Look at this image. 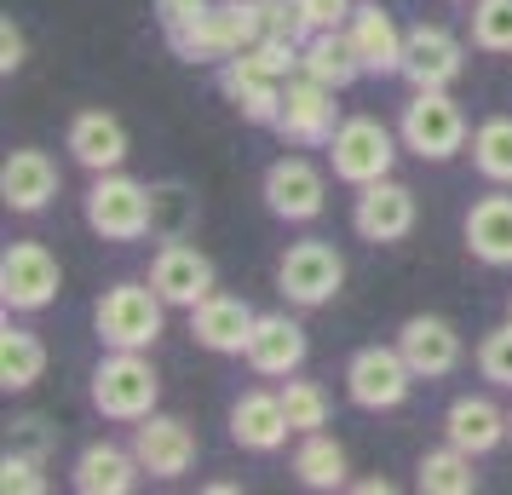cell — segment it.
<instances>
[{
  "label": "cell",
  "instance_id": "obj_1",
  "mask_svg": "<svg viewBox=\"0 0 512 495\" xmlns=\"http://www.w3.org/2000/svg\"><path fill=\"white\" fill-rule=\"evenodd\" d=\"M81 213H87V231L104 236V242H144L156 231V190L133 179V173H93V185L81 196Z\"/></svg>",
  "mask_w": 512,
  "mask_h": 495
},
{
  "label": "cell",
  "instance_id": "obj_2",
  "mask_svg": "<svg viewBox=\"0 0 512 495\" xmlns=\"http://www.w3.org/2000/svg\"><path fill=\"white\" fill-rule=\"evenodd\" d=\"M93 329L104 352H150L167 329V300L144 283H110L93 306Z\"/></svg>",
  "mask_w": 512,
  "mask_h": 495
},
{
  "label": "cell",
  "instance_id": "obj_3",
  "mask_svg": "<svg viewBox=\"0 0 512 495\" xmlns=\"http://www.w3.org/2000/svg\"><path fill=\"white\" fill-rule=\"evenodd\" d=\"M162 403V375L144 352H104L93 369V409L104 421L139 426Z\"/></svg>",
  "mask_w": 512,
  "mask_h": 495
},
{
  "label": "cell",
  "instance_id": "obj_4",
  "mask_svg": "<svg viewBox=\"0 0 512 495\" xmlns=\"http://www.w3.org/2000/svg\"><path fill=\"white\" fill-rule=\"evenodd\" d=\"M397 139L420 162H455L466 144H472V127H466V110L449 98V87H432V93H415L403 104Z\"/></svg>",
  "mask_w": 512,
  "mask_h": 495
},
{
  "label": "cell",
  "instance_id": "obj_5",
  "mask_svg": "<svg viewBox=\"0 0 512 495\" xmlns=\"http://www.w3.org/2000/svg\"><path fill=\"white\" fill-rule=\"evenodd\" d=\"M346 288V254L323 242V236H305V242H288L277 260V294L288 306L300 311H317L328 306L334 294Z\"/></svg>",
  "mask_w": 512,
  "mask_h": 495
},
{
  "label": "cell",
  "instance_id": "obj_6",
  "mask_svg": "<svg viewBox=\"0 0 512 495\" xmlns=\"http://www.w3.org/2000/svg\"><path fill=\"white\" fill-rule=\"evenodd\" d=\"M397 144L403 139H397L380 116H346L340 121V133L328 139V167H334L340 185L363 190V185H374V179H392Z\"/></svg>",
  "mask_w": 512,
  "mask_h": 495
},
{
  "label": "cell",
  "instance_id": "obj_7",
  "mask_svg": "<svg viewBox=\"0 0 512 495\" xmlns=\"http://www.w3.org/2000/svg\"><path fill=\"white\" fill-rule=\"evenodd\" d=\"M58 294H64V265H58L47 242H6V254H0V306L18 311V317H35Z\"/></svg>",
  "mask_w": 512,
  "mask_h": 495
},
{
  "label": "cell",
  "instance_id": "obj_8",
  "mask_svg": "<svg viewBox=\"0 0 512 495\" xmlns=\"http://www.w3.org/2000/svg\"><path fill=\"white\" fill-rule=\"evenodd\" d=\"M415 369H409V357L392 346H357L346 357V398L357 409H369V415H386V409H403L409 392H415Z\"/></svg>",
  "mask_w": 512,
  "mask_h": 495
},
{
  "label": "cell",
  "instance_id": "obj_9",
  "mask_svg": "<svg viewBox=\"0 0 512 495\" xmlns=\"http://www.w3.org/2000/svg\"><path fill=\"white\" fill-rule=\"evenodd\" d=\"M415 225H420V202L403 179H374V185H363L357 202H351V231L363 236V242H374V248L409 242Z\"/></svg>",
  "mask_w": 512,
  "mask_h": 495
},
{
  "label": "cell",
  "instance_id": "obj_10",
  "mask_svg": "<svg viewBox=\"0 0 512 495\" xmlns=\"http://www.w3.org/2000/svg\"><path fill=\"white\" fill-rule=\"evenodd\" d=\"M150 288H156L173 311H196L213 288H219V271H213V260L196 248V242L167 236L162 248L150 254Z\"/></svg>",
  "mask_w": 512,
  "mask_h": 495
},
{
  "label": "cell",
  "instance_id": "obj_11",
  "mask_svg": "<svg viewBox=\"0 0 512 495\" xmlns=\"http://www.w3.org/2000/svg\"><path fill=\"white\" fill-rule=\"evenodd\" d=\"M277 133H282V144H300V150H328V139L340 133V104H334V87L311 81V75H294V81L282 87Z\"/></svg>",
  "mask_w": 512,
  "mask_h": 495
},
{
  "label": "cell",
  "instance_id": "obj_12",
  "mask_svg": "<svg viewBox=\"0 0 512 495\" xmlns=\"http://www.w3.org/2000/svg\"><path fill=\"white\" fill-rule=\"evenodd\" d=\"M259 196H265V208L277 213L282 225H311L328 208V179L323 167H311L305 156H277L265 167V179H259Z\"/></svg>",
  "mask_w": 512,
  "mask_h": 495
},
{
  "label": "cell",
  "instance_id": "obj_13",
  "mask_svg": "<svg viewBox=\"0 0 512 495\" xmlns=\"http://www.w3.org/2000/svg\"><path fill=\"white\" fill-rule=\"evenodd\" d=\"M466 70V41L443 24H415L403 35V81L415 93H432V87H455Z\"/></svg>",
  "mask_w": 512,
  "mask_h": 495
},
{
  "label": "cell",
  "instance_id": "obj_14",
  "mask_svg": "<svg viewBox=\"0 0 512 495\" xmlns=\"http://www.w3.org/2000/svg\"><path fill=\"white\" fill-rule=\"evenodd\" d=\"M397 352L409 357V369H415L420 380H443V375L461 369L466 340H461V329H455L449 317L415 311V317H403V329H397Z\"/></svg>",
  "mask_w": 512,
  "mask_h": 495
},
{
  "label": "cell",
  "instance_id": "obj_15",
  "mask_svg": "<svg viewBox=\"0 0 512 495\" xmlns=\"http://www.w3.org/2000/svg\"><path fill=\"white\" fill-rule=\"evenodd\" d=\"M133 455H139V467L150 472V478H185L190 467H196V455H202V438L190 432L179 415H144L139 426H133Z\"/></svg>",
  "mask_w": 512,
  "mask_h": 495
},
{
  "label": "cell",
  "instance_id": "obj_16",
  "mask_svg": "<svg viewBox=\"0 0 512 495\" xmlns=\"http://www.w3.org/2000/svg\"><path fill=\"white\" fill-rule=\"evenodd\" d=\"M305 352H311V340H305L300 317H288V311H259L242 363H248L254 375H265V380H288V375L305 369Z\"/></svg>",
  "mask_w": 512,
  "mask_h": 495
},
{
  "label": "cell",
  "instance_id": "obj_17",
  "mask_svg": "<svg viewBox=\"0 0 512 495\" xmlns=\"http://www.w3.org/2000/svg\"><path fill=\"white\" fill-rule=\"evenodd\" d=\"M58 190H64V173H58V162H52L47 150H35V144H24V150H12L6 156V167H0V202L12 213H47L52 202H58Z\"/></svg>",
  "mask_w": 512,
  "mask_h": 495
},
{
  "label": "cell",
  "instance_id": "obj_18",
  "mask_svg": "<svg viewBox=\"0 0 512 495\" xmlns=\"http://www.w3.org/2000/svg\"><path fill=\"white\" fill-rule=\"evenodd\" d=\"M64 150H70L75 167H87V173H110V167L127 162V121L116 110H75L70 127H64Z\"/></svg>",
  "mask_w": 512,
  "mask_h": 495
},
{
  "label": "cell",
  "instance_id": "obj_19",
  "mask_svg": "<svg viewBox=\"0 0 512 495\" xmlns=\"http://www.w3.org/2000/svg\"><path fill=\"white\" fill-rule=\"evenodd\" d=\"M466 254L489 271H507L512 265V185H495L489 196H478L461 219Z\"/></svg>",
  "mask_w": 512,
  "mask_h": 495
},
{
  "label": "cell",
  "instance_id": "obj_20",
  "mask_svg": "<svg viewBox=\"0 0 512 495\" xmlns=\"http://www.w3.org/2000/svg\"><path fill=\"white\" fill-rule=\"evenodd\" d=\"M443 438L455 449H466V455H489V449H501L512 438V415L495 398H484V392H461L443 409Z\"/></svg>",
  "mask_w": 512,
  "mask_h": 495
},
{
  "label": "cell",
  "instance_id": "obj_21",
  "mask_svg": "<svg viewBox=\"0 0 512 495\" xmlns=\"http://www.w3.org/2000/svg\"><path fill=\"white\" fill-rule=\"evenodd\" d=\"M254 323H259V311L248 306L242 294H219V288L190 311V334H196V346H202V352H219V357H242L248 352Z\"/></svg>",
  "mask_w": 512,
  "mask_h": 495
},
{
  "label": "cell",
  "instance_id": "obj_22",
  "mask_svg": "<svg viewBox=\"0 0 512 495\" xmlns=\"http://www.w3.org/2000/svg\"><path fill=\"white\" fill-rule=\"evenodd\" d=\"M288 432H294V421H288V409H282V392L254 386V392H242V398L231 403V444L236 449H248V455H277V449L288 444Z\"/></svg>",
  "mask_w": 512,
  "mask_h": 495
},
{
  "label": "cell",
  "instance_id": "obj_23",
  "mask_svg": "<svg viewBox=\"0 0 512 495\" xmlns=\"http://www.w3.org/2000/svg\"><path fill=\"white\" fill-rule=\"evenodd\" d=\"M346 35L357 47V58H363V75H403V35L409 29H397V18L380 0H357Z\"/></svg>",
  "mask_w": 512,
  "mask_h": 495
},
{
  "label": "cell",
  "instance_id": "obj_24",
  "mask_svg": "<svg viewBox=\"0 0 512 495\" xmlns=\"http://www.w3.org/2000/svg\"><path fill=\"white\" fill-rule=\"evenodd\" d=\"M282 87H288V81L265 75L259 64H248L242 52H236V58H225V70H219V93L231 98V110L242 121H254V127H277Z\"/></svg>",
  "mask_w": 512,
  "mask_h": 495
},
{
  "label": "cell",
  "instance_id": "obj_25",
  "mask_svg": "<svg viewBox=\"0 0 512 495\" xmlns=\"http://www.w3.org/2000/svg\"><path fill=\"white\" fill-rule=\"evenodd\" d=\"M139 455H133V444L121 449V444H87L81 455H75V467H70V484L81 495H127V490H139Z\"/></svg>",
  "mask_w": 512,
  "mask_h": 495
},
{
  "label": "cell",
  "instance_id": "obj_26",
  "mask_svg": "<svg viewBox=\"0 0 512 495\" xmlns=\"http://www.w3.org/2000/svg\"><path fill=\"white\" fill-rule=\"evenodd\" d=\"M351 461H346V444L340 438H328V432H300V444H294V478H300L305 490L317 495H334L346 490L351 478Z\"/></svg>",
  "mask_w": 512,
  "mask_h": 495
},
{
  "label": "cell",
  "instance_id": "obj_27",
  "mask_svg": "<svg viewBox=\"0 0 512 495\" xmlns=\"http://www.w3.org/2000/svg\"><path fill=\"white\" fill-rule=\"evenodd\" d=\"M47 380V340L24 323H12L6 311V329H0V386L6 392H29Z\"/></svg>",
  "mask_w": 512,
  "mask_h": 495
},
{
  "label": "cell",
  "instance_id": "obj_28",
  "mask_svg": "<svg viewBox=\"0 0 512 495\" xmlns=\"http://www.w3.org/2000/svg\"><path fill=\"white\" fill-rule=\"evenodd\" d=\"M300 75L323 81V87H334V93H346L351 81L363 75V58H357V47H351L346 29H317V35L305 41V64H300Z\"/></svg>",
  "mask_w": 512,
  "mask_h": 495
},
{
  "label": "cell",
  "instance_id": "obj_29",
  "mask_svg": "<svg viewBox=\"0 0 512 495\" xmlns=\"http://www.w3.org/2000/svg\"><path fill=\"white\" fill-rule=\"evenodd\" d=\"M478 455H466L443 438V449H426L415 461V490L420 495H472L478 490V472H472Z\"/></svg>",
  "mask_w": 512,
  "mask_h": 495
},
{
  "label": "cell",
  "instance_id": "obj_30",
  "mask_svg": "<svg viewBox=\"0 0 512 495\" xmlns=\"http://www.w3.org/2000/svg\"><path fill=\"white\" fill-rule=\"evenodd\" d=\"M466 156L478 167V179L489 185H512V116H489L472 127V144H466Z\"/></svg>",
  "mask_w": 512,
  "mask_h": 495
},
{
  "label": "cell",
  "instance_id": "obj_31",
  "mask_svg": "<svg viewBox=\"0 0 512 495\" xmlns=\"http://www.w3.org/2000/svg\"><path fill=\"white\" fill-rule=\"evenodd\" d=\"M466 41L489 58H512V0H472Z\"/></svg>",
  "mask_w": 512,
  "mask_h": 495
},
{
  "label": "cell",
  "instance_id": "obj_32",
  "mask_svg": "<svg viewBox=\"0 0 512 495\" xmlns=\"http://www.w3.org/2000/svg\"><path fill=\"white\" fill-rule=\"evenodd\" d=\"M282 409H288L294 432H323V426H328V392L317 386V380L288 375V380H282Z\"/></svg>",
  "mask_w": 512,
  "mask_h": 495
},
{
  "label": "cell",
  "instance_id": "obj_33",
  "mask_svg": "<svg viewBox=\"0 0 512 495\" xmlns=\"http://www.w3.org/2000/svg\"><path fill=\"white\" fill-rule=\"evenodd\" d=\"M472 363H478V375H484L489 386H501V392H512V323H501V329H489L484 340H478V352H472Z\"/></svg>",
  "mask_w": 512,
  "mask_h": 495
},
{
  "label": "cell",
  "instance_id": "obj_34",
  "mask_svg": "<svg viewBox=\"0 0 512 495\" xmlns=\"http://www.w3.org/2000/svg\"><path fill=\"white\" fill-rule=\"evenodd\" d=\"M0 490L6 495H41L47 490V461L24 455V449H6L0 455Z\"/></svg>",
  "mask_w": 512,
  "mask_h": 495
},
{
  "label": "cell",
  "instance_id": "obj_35",
  "mask_svg": "<svg viewBox=\"0 0 512 495\" xmlns=\"http://www.w3.org/2000/svg\"><path fill=\"white\" fill-rule=\"evenodd\" d=\"M6 438H12L6 449H24V455H41V461H52V449H58V426H52L47 415H18Z\"/></svg>",
  "mask_w": 512,
  "mask_h": 495
},
{
  "label": "cell",
  "instance_id": "obj_36",
  "mask_svg": "<svg viewBox=\"0 0 512 495\" xmlns=\"http://www.w3.org/2000/svg\"><path fill=\"white\" fill-rule=\"evenodd\" d=\"M351 12H357V0H300V18H305L311 35H317V29H346Z\"/></svg>",
  "mask_w": 512,
  "mask_h": 495
},
{
  "label": "cell",
  "instance_id": "obj_37",
  "mask_svg": "<svg viewBox=\"0 0 512 495\" xmlns=\"http://www.w3.org/2000/svg\"><path fill=\"white\" fill-rule=\"evenodd\" d=\"M219 0H156V18H162V29L167 35H179V29H190V24H202Z\"/></svg>",
  "mask_w": 512,
  "mask_h": 495
},
{
  "label": "cell",
  "instance_id": "obj_38",
  "mask_svg": "<svg viewBox=\"0 0 512 495\" xmlns=\"http://www.w3.org/2000/svg\"><path fill=\"white\" fill-rule=\"evenodd\" d=\"M24 29L12 24V18H0V75H18L24 70Z\"/></svg>",
  "mask_w": 512,
  "mask_h": 495
},
{
  "label": "cell",
  "instance_id": "obj_39",
  "mask_svg": "<svg viewBox=\"0 0 512 495\" xmlns=\"http://www.w3.org/2000/svg\"><path fill=\"white\" fill-rule=\"evenodd\" d=\"M357 495H392V484H386V478H363V484H357Z\"/></svg>",
  "mask_w": 512,
  "mask_h": 495
},
{
  "label": "cell",
  "instance_id": "obj_40",
  "mask_svg": "<svg viewBox=\"0 0 512 495\" xmlns=\"http://www.w3.org/2000/svg\"><path fill=\"white\" fill-rule=\"evenodd\" d=\"M507 323H512V300H507Z\"/></svg>",
  "mask_w": 512,
  "mask_h": 495
},
{
  "label": "cell",
  "instance_id": "obj_41",
  "mask_svg": "<svg viewBox=\"0 0 512 495\" xmlns=\"http://www.w3.org/2000/svg\"><path fill=\"white\" fill-rule=\"evenodd\" d=\"M466 6H472V0H466Z\"/></svg>",
  "mask_w": 512,
  "mask_h": 495
}]
</instances>
